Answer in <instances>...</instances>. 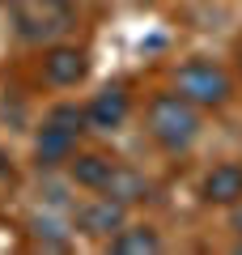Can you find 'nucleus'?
Masks as SVG:
<instances>
[{
  "mask_svg": "<svg viewBox=\"0 0 242 255\" xmlns=\"http://www.w3.org/2000/svg\"><path fill=\"white\" fill-rule=\"evenodd\" d=\"M144 124H149V136L166 153H187L200 140L204 119H200V111L187 98H179V94H157L149 102V111H144Z\"/></svg>",
  "mask_w": 242,
  "mask_h": 255,
  "instance_id": "obj_1",
  "label": "nucleus"
},
{
  "mask_svg": "<svg viewBox=\"0 0 242 255\" xmlns=\"http://www.w3.org/2000/svg\"><path fill=\"white\" fill-rule=\"evenodd\" d=\"M77 26L72 0H13V30L21 43H60Z\"/></svg>",
  "mask_w": 242,
  "mask_h": 255,
  "instance_id": "obj_2",
  "label": "nucleus"
},
{
  "mask_svg": "<svg viewBox=\"0 0 242 255\" xmlns=\"http://www.w3.org/2000/svg\"><path fill=\"white\" fill-rule=\"evenodd\" d=\"M174 94L187 98L196 111H221L234 98V81L213 60H187L174 68Z\"/></svg>",
  "mask_w": 242,
  "mask_h": 255,
  "instance_id": "obj_3",
  "label": "nucleus"
},
{
  "mask_svg": "<svg viewBox=\"0 0 242 255\" xmlns=\"http://www.w3.org/2000/svg\"><path fill=\"white\" fill-rule=\"evenodd\" d=\"M85 73H90V55L81 51V47H72V43H47V51H43V77L55 85V90H68V85L85 81Z\"/></svg>",
  "mask_w": 242,
  "mask_h": 255,
  "instance_id": "obj_4",
  "label": "nucleus"
},
{
  "mask_svg": "<svg viewBox=\"0 0 242 255\" xmlns=\"http://www.w3.org/2000/svg\"><path fill=\"white\" fill-rule=\"evenodd\" d=\"M127 115H132V94H127V85H119V81L115 85H102V90L85 102V119H90V128H102V132L123 128Z\"/></svg>",
  "mask_w": 242,
  "mask_h": 255,
  "instance_id": "obj_5",
  "label": "nucleus"
},
{
  "mask_svg": "<svg viewBox=\"0 0 242 255\" xmlns=\"http://www.w3.org/2000/svg\"><path fill=\"white\" fill-rule=\"evenodd\" d=\"M123 221H127V209L119 200H111V196H102V191H98V200H90V204L77 209V230L85 238H102V243H107Z\"/></svg>",
  "mask_w": 242,
  "mask_h": 255,
  "instance_id": "obj_6",
  "label": "nucleus"
},
{
  "mask_svg": "<svg viewBox=\"0 0 242 255\" xmlns=\"http://www.w3.org/2000/svg\"><path fill=\"white\" fill-rule=\"evenodd\" d=\"M200 200L217 209H238L242 204V162H221L204 174L200 183Z\"/></svg>",
  "mask_w": 242,
  "mask_h": 255,
  "instance_id": "obj_7",
  "label": "nucleus"
},
{
  "mask_svg": "<svg viewBox=\"0 0 242 255\" xmlns=\"http://www.w3.org/2000/svg\"><path fill=\"white\" fill-rule=\"evenodd\" d=\"M72 153H77V136L43 119V128H38V136H34V166L38 170H55V166H64Z\"/></svg>",
  "mask_w": 242,
  "mask_h": 255,
  "instance_id": "obj_8",
  "label": "nucleus"
},
{
  "mask_svg": "<svg viewBox=\"0 0 242 255\" xmlns=\"http://www.w3.org/2000/svg\"><path fill=\"white\" fill-rule=\"evenodd\" d=\"M102 196H111V200H119L123 209H132V204H140V200H149L153 196V187H149V179H144L140 170H132V166H111V174H107V183H102Z\"/></svg>",
  "mask_w": 242,
  "mask_h": 255,
  "instance_id": "obj_9",
  "label": "nucleus"
},
{
  "mask_svg": "<svg viewBox=\"0 0 242 255\" xmlns=\"http://www.w3.org/2000/svg\"><path fill=\"white\" fill-rule=\"evenodd\" d=\"M107 247L115 255H153V251H161V234H157V226H119L115 234L107 238Z\"/></svg>",
  "mask_w": 242,
  "mask_h": 255,
  "instance_id": "obj_10",
  "label": "nucleus"
},
{
  "mask_svg": "<svg viewBox=\"0 0 242 255\" xmlns=\"http://www.w3.org/2000/svg\"><path fill=\"white\" fill-rule=\"evenodd\" d=\"M64 166H68V179L77 183V187L98 191L102 183H107V174H111V166H115V162H111L107 153H72Z\"/></svg>",
  "mask_w": 242,
  "mask_h": 255,
  "instance_id": "obj_11",
  "label": "nucleus"
},
{
  "mask_svg": "<svg viewBox=\"0 0 242 255\" xmlns=\"http://www.w3.org/2000/svg\"><path fill=\"white\" fill-rule=\"evenodd\" d=\"M47 124L64 128V132H72V136L90 132V119H85V107H77V102H60V107H51V111H47Z\"/></svg>",
  "mask_w": 242,
  "mask_h": 255,
  "instance_id": "obj_12",
  "label": "nucleus"
},
{
  "mask_svg": "<svg viewBox=\"0 0 242 255\" xmlns=\"http://www.w3.org/2000/svg\"><path fill=\"white\" fill-rule=\"evenodd\" d=\"M9 170H13V157L4 153V149H0V179H4V174H9Z\"/></svg>",
  "mask_w": 242,
  "mask_h": 255,
  "instance_id": "obj_13",
  "label": "nucleus"
},
{
  "mask_svg": "<svg viewBox=\"0 0 242 255\" xmlns=\"http://www.w3.org/2000/svg\"><path fill=\"white\" fill-rule=\"evenodd\" d=\"M234 230H238V234H242V213H234Z\"/></svg>",
  "mask_w": 242,
  "mask_h": 255,
  "instance_id": "obj_14",
  "label": "nucleus"
},
{
  "mask_svg": "<svg viewBox=\"0 0 242 255\" xmlns=\"http://www.w3.org/2000/svg\"><path fill=\"white\" fill-rule=\"evenodd\" d=\"M238 73H242V43H238Z\"/></svg>",
  "mask_w": 242,
  "mask_h": 255,
  "instance_id": "obj_15",
  "label": "nucleus"
},
{
  "mask_svg": "<svg viewBox=\"0 0 242 255\" xmlns=\"http://www.w3.org/2000/svg\"><path fill=\"white\" fill-rule=\"evenodd\" d=\"M234 251H242V234H238V243H234Z\"/></svg>",
  "mask_w": 242,
  "mask_h": 255,
  "instance_id": "obj_16",
  "label": "nucleus"
},
{
  "mask_svg": "<svg viewBox=\"0 0 242 255\" xmlns=\"http://www.w3.org/2000/svg\"><path fill=\"white\" fill-rule=\"evenodd\" d=\"M136 4H153V0H136Z\"/></svg>",
  "mask_w": 242,
  "mask_h": 255,
  "instance_id": "obj_17",
  "label": "nucleus"
}]
</instances>
